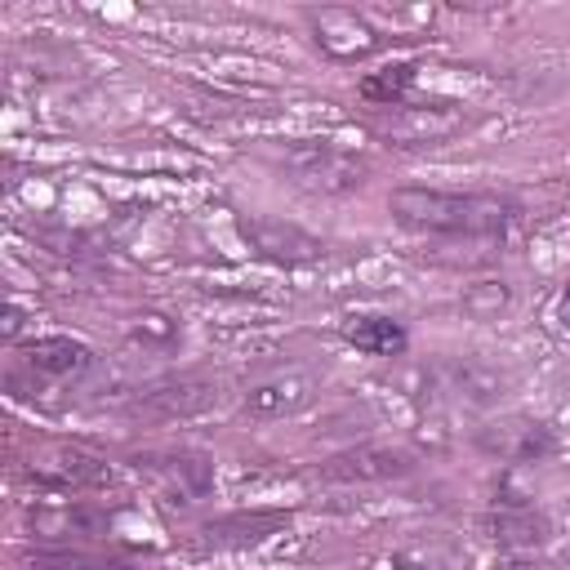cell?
I'll return each instance as SVG.
<instances>
[{"label":"cell","mask_w":570,"mask_h":570,"mask_svg":"<svg viewBox=\"0 0 570 570\" xmlns=\"http://www.w3.org/2000/svg\"><path fill=\"white\" fill-rule=\"evenodd\" d=\"M387 209L405 227L450 232V236H503L517 223V205L485 191H441V187H396Z\"/></svg>","instance_id":"cell-1"},{"label":"cell","mask_w":570,"mask_h":570,"mask_svg":"<svg viewBox=\"0 0 570 570\" xmlns=\"http://www.w3.org/2000/svg\"><path fill=\"white\" fill-rule=\"evenodd\" d=\"M272 160L303 187L321 191V196H343V191H356L370 174V165L338 147V142H321V138H307V142H285L272 151Z\"/></svg>","instance_id":"cell-2"},{"label":"cell","mask_w":570,"mask_h":570,"mask_svg":"<svg viewBox=\"0 0 570 570\" xmlns=\"http://www.w3.org/2000/svg\"><path fill=\"white\" fill-rule=\"evenodd\" d=\"M374 134L392 147H436L454 134H463L468 111L450 107V102H396V107H379L370 116Z\"/></svg>","instance_id":"cell-3"},{"label":"cell","mask_w":570,"mask_h":570,"mask_svg":"<svg viewBox=\"0 0 570 570\" xmlns=\"http://www.w3.org/2000/svg\"><path fill=\"white\" fill-rule=\"evenodd\" d=\"M307 22H312V36H316L321 53H330L334 62L370 58V53H379L383 40H387V36H383L365 13H356V9H316V13H307Z\"/></svg>","instance_id":"cell-4"},{"label":"cell","mask_w":570,"mask_h":570,"mask_svg":"<svg viewBox=\"0 0 570 570\" xmlns=\"http://www.w3.org/2000/svg\"><path fill=\"white\" fill-rule=\"evenodd\" d=\"M240 236L272 263H285V267H303V263H321L325 258V240L312 236L307 227L298 223H285V218H267V214H249L240 218Z\"/></svg>","instance_id":"cell-5"},{"label":"cell","mask_w":570,"mask_h":570,"mask_svg":"<svg viewBox=\"0 0 570 570\" xmlns=\"http://www.w3.org/2000/svg\"><path fill=\"white\" fill-rule=\"evenodd\" d=\"M476 445L503 463H539L557 450V436L548 423L539 419H525V414H508V419H494L485 428H476Z\"/></svg>","instance_id":"cell-6"},{"label":"cell","mask_w":570,"mask_h":570,"mask_svg":"<svg viewBox=\"0 0 570 570\" xmlns=\"http://www.w3.org/2000/svg\"><path fill=\"white\" fill-rule=\"evenodd\" d=\"M31 476L53 490H102L116 481V468L80 445H53L31 454Z\"/></svg>","instance_id":"cell-7"},{"label":"cell","mask_w":570,"mask_h":570,"mask_svg":"<svg viewBox=\"0 0 570 570\" xmlns=\"http://www.w3.org/2000/svg\"><path fill=\"white\" fill-rule=\"evenodd\" d=\"M330 481H396L405 472H414V459L396 445H352V450H338L325 459L321 468Z\"/></svg>","instance_id":"cell-8"},{"label":"cell","mask_w":570,"mask_h":570,"mask_svg":"<svg viewBox=\"0 0 570 570\" xmlns=\"http://www.w3.org/2000/svg\"><path fill=\"white\" fill-rule=\"evenodd\" d=\"M316 396V379L303 374V370H281V374H267L258 383H249L245 392V410L254 419H285V414H298L307 410Z\"/></svg>","instance_id":"cell-9"},{"label":"cell","mask_w":570,"mask_h":570,"mask_svg":"<svg viewBox=\"0 0 570 570\" xmlns=\"http://www.w3.org/2000/svg\"><path fill=\"white\" fill-rule=\"evenodd\" d=\"M481 530H485L490 543H499V548H508V552H530V548H539V543L552 534V521H548L539 508H530V503H521V499H508V503H499L494 512H485Z\"/></svg>","instance_id":"cell-10"},{"label":"cell","mask_w":570,"mask_h":570,"mask_svg":"<svg viewBox=\"0 0 570 570\" xmlns=\"http://www.w3.org/2000/svg\"><path fill=\"white\" fill-rule=\"evenodd\" d=\"M209 405H218V383H209V379L160 383L134 401V410L147 419H191V414H205Z\"/></svg>","instance_id":"cell-11"},{"label":"cell","mask_w":570,"mask_h":570,"mask_svg":"<svg viewBox=\"0 0 570 570\" xmlns=\"http://www.w3.org/2000/svg\"><path fill=\"white\" fill-rule=\"evenodd\" d=\"M138 463H147V468L160 476V485L169 490L174 503H196V499H205L209 485H214V463H209L205 454H191V450L151 454V459H138Z\"/></svg>","instance_id":"cell-12"},{"label":"cell","mask_w":570,"mask_h":570,"mask_svg":"<svg viewBox=\"0 0 570 570\" xmlns=\"http://www.w3.org/2000/svg\"><path fill=\"white\" fill-rule=\"evenodd\" d=\"M22 361L36 374H49V379H76L94 365V347L80 343V338H67V334H49V338L22 343Z\"/></svg>","instance_id":"cell-13"},{"label":"cell","mask_w":570,"mask_h":570,"mask_svg":"<svg viewBox=\"0 0 570 570\" xmlns=\"http://www.w3.org/2000/svg\"><path fill=\"white\" fill-rule=\"evenodd\" d=\"M441 374V387L454 396V401H468V405H494L503 396V374H494L490 365L481 361H450L436 370Z\"/></svg>","instance_id":"cell-14"},{"label":"cell","mask_w":570,"mask_h":570,"mask_svg":"<svg viewBox=\"0 0 570 570\" xmlns=\"http://www.w3.org/2000/svg\"><path fill=\"white\" fill-rule=\"evenodd\" d=\"M343 338H347L352 347L370 352V356H401V352H405V330H401L392 316H374V312L347 316Z\"/></svg>","instance_id":"cell-15"},{"label":"cell","mask_w":570,"mask_h":570,"mask_svg":"<svg viewBox=\"0 0 570 570\" xmlns=\"http://www.w3.org/2000/svg\"><path fill=\"white\" fill-rule=\"evenodd\" d=\"M27 525H31V534H40V539H71V534H94V530H102L107 525V517L102 512H94V508H31V517H27Z\"/></svg>","instance_id":"cell-16"},{"label":"cell","mask_w":570,"mask_h":570,"mask_svg":"<svg viewBox=\"0 0 570 570\" xmlns=\"http://www.w3.org/2000/svg\"><path fill=\"white\" fill-rule=\"evenodd\" d=\"M414 62H392L383 71H370L361 80V98L374 102V107H396V102H410V89H414Z\"/></svg>","instance_id":"cell-17"},{"label":"cell","mask_w":570,"mask_h":570,"mask_svg":"<svg viewBox=\"0 0 570 570\" xmlns=\"http://www.w3.org/2000/svg\"><path fill=\"white\" fill-rule=\"evenodd\" d=\"M281 525H285L281 512H254V517H223V521H209L205 534H209L214 543H258L263 534H272V530H281Z\"/></svg>","instance_id":"cell-18"},{"label":"cell","mask_w":570,"mask_h":570,"mask_svg":"<svg viewBox=\"0 0 570 570\" xmlns=\"http://www.w3.org/2000/svg\"><path fill=\"white\" fill-rule=\"evenodd\" d=\"M31 570H125L111 557H94V552H71V548H36L22 557Z\"/></svg>","instance_id":"cell-19"},{"label":"cell","mask_w":570,"mask_h":570,"mask_svg":"<svg viewBox=\"0 0 570 570\" xmlns=\"http://www.w3.org/2000/svg\"><path fill=\"white\" fill-rule=\"evenodd\" d=\"M508 307H512V289H508L503 281H476V285H468V294H463V312H468L472 321H499Z\"/></svg>","instance_id":"cell-20"},{"label":"cell","mask_w":570,"mask_h":570,"mask_svg":"<svg viewBox=\"0 0 570 570\" xmlns=\"http://www.w3.org/2000/svg\"><path fill=\"white\" fill-rule=\"evenodd\" d=\"M134 338L142 347H174L178 343V325L165 312H138L134 316Z\"/></svg>","instance_id":"cell-21"},{"label":"cell","mask_w":570,"mask_h":570,"mask_svg":"<svg viewBox=\"0 0 570 570\" xmlns=\"http://www.w3.org/2000/svg\"><path fill=\"white\" fill-rule=\"evenodd\" d=\"M13 330H18V307H9V316H4V338H13Z\"/></svg>","instance_id":"cell-22"},{"label":"cell","mask_w":570,"mask_h":570,"mask_svg":"<svg viewBox=\"0 0 570 570\" xmlns=\"http://www.w3.org/2000/svg\"><path fill=\"white\" fill-rule=\"evenodd\" d=\"M561 321L570 325V281H566V289H561Z\"/></svg>","instance_id":"cell-23"},{"label":"cell","mask_w":570,"mask_h":570,"mask_svg":"<svg viewBox=\"0 0 570 570\" xmlns=\"http://www.w3.org/2000/svg\"><path fill=\"white\" fill-rule=\"evenodd\" d=\"M561 570H570V552H566V557H561Z\"/></svg>","instance_id":"cell-24"}]
</instances>
